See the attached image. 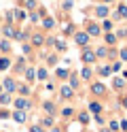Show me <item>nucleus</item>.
<instances>
[{
    "label": "nucleus",
    "mask_w": 127,
    "mask_h": 132,
    "mask_svg": "<svg viewBox=\"0 0 127 132\" xmlns=\"http://www.w3.org/2000/svg\"><path fill=\"white\" fill-rule=\"evenodd\" d=\"M34 109V104H32V100L30 98H23V96H17V98H13V111H32Z\"/></svg>",
    "instance_id": "nucleus-1"
},
{
    "label": "nucleus",
    "mask_w": 127,
    "mask_h": 132,
    "mask_svg": "<svg viewBox=\"0 0 127 132\" xmlns=\"http://www.w3.org/2000/svg\"><path fill=\"white\" fill-rule=\"evenodd\" d=\"M89 92H91V96H95V98H104L108 94V89H106V85L102 83V81H93V83L89 85Z\"/></svg>",
    "instance_id": "nucleus-2"
},
{
    "label": "nucleus",
    "mask_w": 127,
    "mask_h": 132,
    "mask_svg": "<svg viewBox=\"0 0 127 132\" xmlns=\"http://www.w3.org/2000/svg\"><path fill=\"white\" fill-rule=\"evenodd\" d=\"M74 96H76V92L68 85V83H64L62 87H59V98H62V102H70V100H74Z\"/></svg>",
    "instance_id": "nucleus-3"
},
{
    "label": "nucleus",
    "mask_w": 127,
    "mask_h": 132,
    "mask_svg": "<svg viewBox=\"0 0 127 132\" xmlns=\"http://www.w3.org/2000/svg\"><path fill=\"white\" fill-rule=\"evenodd\" d=\"M42 111H45V115L57 117V115H59V106H57V102H53V100H42Z\"/></svg>",
    "instance_id": "nucleus-4"
},
{
    "label": "nucleus",
    "mask_w": 127,
    "mask_h": 132,
    "mask_svg": "<svg viewBox=\"0 0 127 132\" xmlns=\"http://www.w3.org/2000/svg\"><path fill=\"white\" fill-rule=\"evenodd\" d=\"M17 85H19V83H17V81H15V77H4V81H2V87H4V92L6 94H17Z\"/></svg>",
    "instance_id": "nucleus-5"
},
{
    "label": "nucleus",
    "mask_w": 127,
    "mask_h": 132,
    "mask_svg": "<svg viewBox=\"0 0 127 132\" xmlns=\"http://www.w3.org/2000/svg\"><path fill=\"white\" fill-rule=\"evenodd\" d=\"M59 117L70 121V119L76 117V109H74V106H70V104H66V106H62V109H59Z\"/></svg>",
    "instance_id": "nucleus-6"
},
{
    "label": "nucleus",
    "mask_w": 127,
    "mask_h": 132,
    "mask_svg": "<svg viewBox=\"0 0 127 132\" xmlns=\"http://www.w3.org/2000/svg\"><path fill=\"white\" fill-rule=\"evenodd\" d=\"M74 119L79 121L81 126H85V128H87V126H89V121H91L93 117H91V113H89L87 109H83V111H79V113H76V117H74Z\"/></svg>",
    "instance_id": "nucleus-7"
},
{
    "label": "nucleus",
    "mask_w": 127,
    "mask_h": 132,
    "mask_svg": "<svg viewBox=\"0 0 127 132\" xmlns=\"http://www.w3.org/2000/svg\"><path fill=\"white\" fill-rule=\"evenodd\" d=\"M87 111L91 113V117H93V115H102V113H104V104H102L100 100H91L87 104Z\"/></svg>",
    "instance_id": "nucleus-8"
},
{
    "label": "nucleus",
    "mask_w": 127,
    "mask_h": 132,
    "mask_svg": "<svg viewBox=\"0 0 127 132\" xmlns=\"http://www.w3.org/2000/svg\"><path fill=\"white\" fill-rule=\"evenodd\" d=\"M81 60H83L85 64H93V62L97 60V57H95V51H93V49H89V47H85L83 53H81Z\"/></svg>",
    "instance_id": "nucleus-9"
},
{
    "label": "nucleus",
    "mask_w": 127,
    "mask_h": 132,
    "mask_svg": "<svg viewBox=\"0 0 127 132\" xmlns=\"http://www.w3.org/2000/svg\"><path fill=\"white\" fill-rule=\"evenodd\" d=\"M89 38H91V36L87 34V32H76V34H74V43L85 49V47L89 45Z\"/></svg>",
    "instance_id": "nucleus-10"
},
{
    "label": "nucleus",
    "mask_w": 127,
    "mask_h": 132,
    "mask_svg": "<svg viewBox=\"0 0 127 132\" xmlns=\"http://www.w3.org/2000/svg\"><path fill=\"white\" fill-rule=\"evenodd\" d=\"M64 132H85V126H81L76 119H70V121L64 126Z\"/></svg>",
    "instance_id": "nucleus-11"
},
{
    "label": "nucleus",
    "mask_w": 127,
    "mask_h": 132,
    "mask_svg": "<svg viewBox=\"0 0 127 132\" xmlns=\"http://www.w3.org/2000/svg\"><path fill=\"white\" fill-rule=\"evenodd\" d=\"M87 32L89 36H100L102 34V26H97V23H93V21H87Z\"/></svg>",
    "instance_id": "nucleus-12"
},
{
    "label": "nucleus",
    "mask_w": 127,
    "mask_h": 132,
    "mask_svg": "<svg viewBox=\"0 0 127 132\" xmlns=\"http://www.w3.org/2000/svg\"><path fill=\"white\" fill-rule=\"evenodd\" d=\"M11 119L15 123H25V121H28V113H25V111H13L11 113Z\"/></svg>",
    "instance_id": "nucleus-13"
},
{
    "label": "nucleus",
    "mask_w": 127,
    "mask_h": 132,
    "mask_svg": "<svg viewBox=\"0 0 127 132\" xmlns=\"http://www.w3.org/2000/svg\"><path fill=\"white\" fill-rule=\"evenodd\" d=\"M38 123H40L45 130H49V128H53V126H55V117H51V115H42V117L38 119Z\"/></svg>",
    "instance_id": "nucleus-14"
},
{
    "label": "nucleus",
    "mask_w": 127,
    "mask_h": 132,
    "mask_svg": "<svg viewBox=\"0 0 127 132\" xmlns=\"http://www.w3.org/2000/svg\"><path fill=\"white\" fill-rule=\"evenodd\" d=\"M2 34H4V38H15L17 30H15L13 23H4V26H2Z\"/></svg>",
    "instance_id": "nucleus-15"
},
{
    "label": "nucleus",
    "mask_w": 127,
    "mask_h": 132,
    "mask_svg": "<svg viewBox=\"0 0 127 132\" xmlns=\"http://www.w3.org/2000/svg\"><path fill=\"white\" fill-rule=\"evenodd\" d=\"M17 94H19V96H23V98H30L32 87H30L28 83H19V85H17Z\"/></svg>",
    "instance_id": "nucleus-16"
},
{
    "label": "nucleus",
    "mask_w": 127,
    "mask_h": 132,
    "mask_svg": "<svg viewBox=\"0 0 127 132\" xmlns=\"http://www.w3.org/2000/svg\"><path fill=\"white\" fill-rule=\"evenodd\" d=\"M93 13H95V17H102V19H106L108 17V6L106 4H100V6H95V9H93Z\"/></svg>",
    "instance_id": "nucleus-17"
},
{
    "label": "nucleus",
    "mask_w": 127,
    "mask_h": 132,
    "mask_svg": "<svg viewBox=\"0 0 127 132\" xmlns=\"http://www.w3.org/2000/svg\"><path fill=\"white\" fill-rule=\"evenodd\" d=\"M68 85H70L74 92L81 87V81H79V75H76V72H70V77H68Z\"/></svg>",
    "instance_id": "nucleus-18"
},
{
    "label": "nucleus",
    "mask_w": 127,
    "mask_h": 132,
    "mask_svg": "<svg viewBox=\"0 0 127 132\" xmlns=\"http://www.w3.org/2000/svg\"><path fill=\"white\" fill-rule=\"evenodd\" d=\"M23 77H25V81H28V83H32V81L36 79V70H34L32 66H28V68L23 70Z\"/></svg>",
    "instance_id": "nucleus-19"
},
{
    "label": "nucleus",
    "mask_w": 127,
    "mask_h": 132,
    "mask_svg": "<svg viewBox=\"0 0 127 132\" xmlns=\"http://www.w3.org/2000/svg\"><path fill=\"white\" fill-rule=\"evenodd\" d=\"M13 104V96L11 94H0V106H11Z\"/></svg>",
    "instance_id": "nucleus-20"
},
{
    "label": "nucleus",
    "mask_w": 127,
    "mask_h": 132,
    "mask_svg": "<svg viewBox=\"0 0 127 132\" xmlns=\"http://www.w3.org/2000/svg\"><path fill=\"white\" fill-rule=\"evenodd\" d=\"M127 19V4H119V9H116V13H114V19Z\"/></svg>",
    "instance_id": "nucleus-21"
},
{
    "label": "nucleus",
    "mask_w": 127,
    "mask_h": 132,
    "mask_svg": "<svg viewBox=\"0 0 127 132\" xmlns=\"http://www.w3.org/2000/svg\"><path fill=\"white\" fill-rule=\"evenodd\" d=\"M30 40H32L34 47H42V45H45V36H42V34H32Z\"/></svg>",
    "instance_id": "nucleus-22"
},
{
    "label": "nucleus",
    "mask_w": 127,
    "mask_h": 132,
    "mask_svg": "<svg viewBox=\"0 0 127 132\" xmlns=\"http://www.w3.org/2000/svg\"><path fill=\"white\" fill-rule=\"evenodd\" d=\"M11 57H6V55H2V57H0V72H4V70H8V68H11Z\"/></svg>",
    "instance_id": "nucleus-23"
},
{
    "label": "nucleus",
    "mask_w": 127,
    "mask_h": 132,
    "mask_svg": "<svg viewBox=\"0 0 127 132\" xmlns=\"http://www.w3.org/2000/svg\"><path fill=\"white\" fill-rule=\"evenodd\" d=\"M55 77H57L59 81H66L68 77H70V70H68V68H57V70H55Z\"/></svg>",
    "instance_id": "nucleus-24"
},
{
    "label": "nucleus",
    "mask_w": 127,
    "mask_h": 132,
    "mask_svg": "<svg viewBox=\"0 0 127 132\" xmlns=\"http://www.w3.org/2000/svg\"><path fill=\"white\" fill-rule=\"evenodd\" d=\"M13 17H15L17 21H25V17H28V13H25L23 9H15V11H13Z\"/></svg>",
    "instance_id": "nucleus-25"
},
{
    "label": "nucleus",
    "mask_w": 127,
    "mask_h": 132,
    "mask_svg": "<svg viewBox=\"0 0 127 132\" xmlns=\"http://www.w3.org/2000/svg\"><path fill=\"white\" fill-rule=\"evenodd\" d=\"M47 77H49V70L45 68V66L36 70V79H38V81H47Z\"/></svg>",
    "instance_id": "nucleus-26"
},
{
    "label": "nucleus",
    "mask_w": 127,
    "mask_h": 132,
    "mask_svg": "<svg viewBox=\"0 0 127 132\" xmlns=\"http://www.w3.org/2000/svg\"><path fill=\"white\" fill-rule=\"evenodd\" d=\"M108 51H110V49L106 45H102V47L95 49V57H108Z\"/></svg>",
    "instance_id": "nucleus-27"
},
{
    "label": "nucleus",
    "mask_w": 127,
    "mask_h": 132,
    "mask_svg": "<svg viewBox=\"0 0 127 132\" xmlns=\"http://www.w3.org/2000/svg\"><path fill=\"white\" fill-rule=\"evenodd\" d=\"M110 72H112V68H110L108 64H104V66H100V68H97V75L100 77H108Z\"/></svg>",
    "instance_id": "nucleus-28"
},
{
    "label": "nucleus",
    "mask_w": 127,
    "mask_h": 132,
    "mask_svg": "<svg viewBox=\"0 0 127 132\" xmlns=\"http://www.w3.org/2000/svg\"><path fill=\"white\" fill-rule=\"evenodd\" d=\"M28 66H25V57H19L17 60V64H15V72H23Z\"/></svg>",
    "instance_id": "nucleus-29"
},
{
    "label": "nucleus",
    "mask_w": 127,
    "mask_h": 132,
    "mask_svg": "<svg viewBox=\"0 0 127 132\" xmlns=\"http://www.w3.org/2000/svg\"><path fill=\"white\" fill-rule=\"evenodd\" d=\"M42 28H45V30L55 28V19H53V17H45V19H42Z\"/></svg>",
    "instance_id": "nucleus-30"
},
{
    "label": "nucleus",
    "mask_w": 127,
    "mask_h": 132,
    "mask_svg": "<svg viewBox=\"0 0 127 132\" xmlns=\"http://www.w3.org/2000/svg\"><path fill=\"white\" fill-rule=\"evenodd\" d=\"M81 77H83V79H85V81H89V79H91V77H93V70H91V68H89V66H85V68H83V70H81Z\"/></svg>",
    "instance_id": "nucleus-31"
},
{
    "label": "nucleus",
    "mask_w": 127,
    "mask_h": 132,
    "mask_svg": "<svg viewBox=\"0 0 127 132\" xmlns=\"http://www.w3.org/2000/svg\"><path fill=\"white\" fill-rule=\"evenodd\" d=\"M112 87L116 89V92H121V89L125 87V79H119V77H116V79L112 81Z\"/></svg>",
    "instance_id": "nucleus-32"
},
{
    "label": "nucleus",
    "mask_w": 127,
    "mask_h": 132,
    "mask_svg": "<svg viewBox=\"0 0 127 132\" xmlns=\"http://www.w3.org/2000/svg\"><path fill=\"white\" fill-rule=\"evenodd\" d=\"M23 4H25V9H28V11H36V9H38V2H36V0H23Z\"/></svg>",
    "instance_id": "nucleus-33"
},
{
    "label": "nucleus",
    "mask_w": 127,
    "mask_h": 132,
    "mask_svg": "<svg viewBox=\"0 0 127 132\" xmlns=\"http://www.w3.org/2000/svg\"><path fill=\"white\" fill-rule=\"evenodd\" d=\"M28 130H30V132H47V130L42 128V126H40L38 121H34V123H30V126H28Z\"/></svg>",
    "instance_id": "nucleus-34"
},
{
    "label": "nucleus",
    "mask_w": 127,
    "mask_h": 132,
    "mask_svg": "<svg viewBox=\"0 0 127 132\" xmlns=\"http://www.w3.org/2000/svg\"><path fill=\"white\" fill-rule=\"evenodd\" d=\"M11 109H6V106H0V119H11Z\"/></svg>",
    "instance_id": "nucleus-35"
},
{
    "label": "nucleus",
    "mask_w": 127,
    "mask_h": 132,
    "mask_svg": "<svg viewBox=\"0 0 127 132\" xmlns=\"http://www.w3.org/2000/svg\"><path fill=\"white\" fill-rule=\"evenodd\" d=\"M0 51H2V53H8V51H11V43H8L6 38L0 40Z\"/></svg>",
    "instance_id": "nucleus-36"
},
{
    "label": "nucleus",
    "mask_w": 127,
    "mask_h": 132,
    "mask_svg": "<svg viewBox=\"0 0 127 132\" xmlns=\"http://www.w3.org/2000/svg\"><path fill=\"white\" fill-rule=\"evenodd\" d=\"M106 45H114L116 43V34H112V32H106Z\"/></svg>",
    "instance_id": "nucleus-37"
},
{
    "label": "nucleus",
    "mask_w": 127,
    "mask_h": 132,
    "mask_svg": "<svg viewBox=\"0 0 127 132\" xmlns=\"http://www.w3.org/2000/svg\"><path fill=\"white\" fill-rule=\"evenodd\" d=\"M108 130H112V132H119V130H121L119 121H116V119H110V121H108Z\"/></svg>",
    "instance_id": "nucleus-38"
},
{
    "label": "nucleus",
    "mask_w": 127,
    "mask_h": 132,
    "mask_svg": "<svg viewBox=\"0 0 127 132\" xmlns=\"http://www.w3.org/2000/svg\"><path fill=\"white\" fill-rule=\"evenodd\" d=\"M57 60H59L57 53H51V55L47 57V64H49V66H55V64H57Z\"/></svg>",
    "instance_id": "nucleus-39"
},
{
    "label": "nucleus",
    "mask_w": 127,
    "mask_h": 132,
    "mask_svg": "<svg viewBox=\"0 0 127 132\" xmlns=\"http://www.w3.org/2000/svg\"><path fill=\"white\" fill-rule=\"evenodd\" d=\"M93 119H95V123L102 128V126H106V119H104V115H93Z\"/></svg>",
    "instance_id": "nucleus-40"
},
{
    "label": "nucleus",
    "mask_w": 127,
    "mask_h": 132,
    "mask_svg": "<svg viewBox=\"0 0 127 132\" xmlns=\"http://www.w3.org/2000/svg\"><path fill=\"white\" fill-rule=\"evenodd\" d=\"M102 30L110 32V30H112V21H110V19H104V21H102Z\"/></svg>",
    "instance_id": "nucleus-41"
},
{
    "label": "nucleus",
    "mask_w": 127,
    "mask_h": 132,
    "mask_svg": "<svg viewBox=\"0 0 127 132\" xmlns=\"http://www.w3.org/2000/svg\"><path fill=\"white\" fill-rule=\"evenodd\" d=\"M55 49L57 51H66V43L64 40H55Z\"/></svg>",
    "instance_id": "nucleus-42"
},
{
    "label": "nucleus",
    "mask_w": 127,
    "mask_h": 132,
    "mask_svg": "<svg viewBox=\"0 0 127 132\" xmlns=\"http://www.w3.org/2000/svg\"><path fill=\"white\" fill-rule=\"evenodd\" d=\"M21 51H23V55H30V53H32V45H28V43H23V47H21Z\"/></svg>",
    "instance_id": "nucleus-43"
},
{
    "label": "nucleus",
    "mask_w": 127,
    "mask_h": 132,
    "mask_svg": "<svg viewBox=\"0 0 127 132\" xmlns=\"http://www.w3.org/2000/svg\"><path fill=\"white\" fill-rule=\"evenodd\" d=\"M72 6H74V2H72V0H64V11H70Z\"/></svg>",
    "instance_id": "nucleus-44"
},
{
    "label": "nucleus",
    "mask_w": 127,
    "mask_h": 132,
    "mask_svg": "<svg viewBox=\"0 0 127 132\" xmlns=\"http://www.w3.org/2000/svg\"><path fill=\"white\" fill-rule=\"evenodd\" d=\"M47 132H64V126H53V128H49Z\"/></svg>",
    "instance_id": "nucleus-45"
},
{
    "label": "nucleus",
    "mask_w": 127,
    "mask_h": 132,
    "mask_svg": "<svg viewBox=\"0 0 127 132\" xmlns=\"http://www.w3.org/2000/svg\"><path fill=\"white\" fill-rule=\"evenodd\" d=\"M119 57H121L123 62H127V49H121V53H119Z\"/></svg>",
    "instance_id": "nucleus-46"
},
{
    "label": "nucleus",
    "mask_w": 127,
    "mask_h": 132,
    "mask_svg": "<svg viewBox=\"0 0 127 132\" xmlns=\"http://www.w3.org/2000/svg\"><path fill=\"white\" fill-rule=\"evenodd\" d=\"M119 126H121L123 132H127V119H121V121H119Z\"/></svg>",
    "instance_id": "nucleus-47"
},
{
    "label": "nucleus",
    "mask_w": 127,
    "mask_h": 132,
    "mask_svg": "<svg viewBox=\"0 0 127 132\" xmlns=\"http://www.w3.org/2000/svg\"><path fill=\"white\" fill-rule=\"evenodd\" d=\"M110 68H112V72H116V70H121V62H114L112 66H110Z\"/></svg>",
    "instance_id": "nucleus-48"
},
{
    "label": "nucleus",
    "mask_w": 127,
    "mask_h": 132,
    "mask_svg": "<svg viewBox=\"0 0 127 132\" xmlns=\"http://www.w3.org/2000/svg\"><path fill=\"white\" fill-rule=\"evenodd\" d=\"M64 32H66V34H70V32H74V26H72V23H68V26L64 28Z\"/></svg>",
    "instance_id": "nucleus-49"
},
{
    "label": "nucleus",
    "mask_w": 127,
    "mask_h": 132,
    "mask_svg": "<svg viewBox=\"0 0 127 132\" xmlns=\"http://www.w3.org/2000/svg\"><path fill=\"white\" fill-rule=\"evenodd\" d=\"M119 102H121L123 109H127V96H121V100H119Z\"/></svg>",
    "instance_id": "nucleus-50"
},
{
    "label": "nucleus",
    "mask_w": 127,
    "mask_h": 132,
    "mask_svg": "<svg viewBox=\"0 0 127 132\" xmlns=\"http://www.w3.org/2000/svg\"><path fill=\"white\" fill-rule=\"evenodd\" d=\"M100 132H112V130H108L106 126H102V128H100Z\"/></svg>",
    "instance_id": "nucleus-51"
},
{
    "label": "nucleus",
    "mask_w": 127,
    "mask_h": 132,
    "mask_svg": "<svg viewBox=\"0 0 127 132\" xmlns=\"http://www.w3.org/2000/svg\"><path fill=\"white\" fill-rule=\"evenodd\" d=\"M0 94H4V87H2V83H0Z\"/></svg>",
    "instance_id": "nucleus-52"
},
{
    "label": "nucleus",
    "mask_w": 127,
    "mask_h": 132,
    "mask_svg": "<svg viewBox=\"0 0 127 132\" xmlns=\"http://www.w3.org/2000/svg\"><path fill=\"white\" fill-rule=\"evenodd\" d=\"M104 2H106V4H108V2H114V0H104Z\"/></svg>",
    "instance_id": "nucleus-53"
},
{
    "label": "nucleus",
    "mask_w": 127,
    "mask_h": 132,
    "mask_svg": "<svg viewBox=\"0 0 127 132\" xmlns=\"http://www.w3.org/2000/svg\"><path fill=\"white\" fill-rule=\"evenodd\" d=\"M123 75H125V77H127V70H125V72H123Z\"/></svg>",
    "instance_id": "nucleus-54"
}]
</instances>
